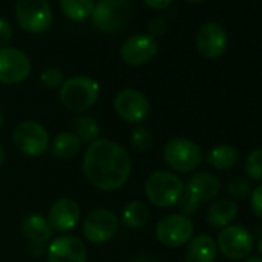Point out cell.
<instances>
[{"mask_svg":"<svg viewBox=\"0 0 262 262\" xmlns=\"http://www.w3.org/2000/svg\"><path fill=\"white\" fill-rule=\"evenodd\" d=\"M237 204L233 199H217L214 201L207 211V222L213 228H225L237 216Z\"/></svg>","mask_w":262,"mask_h":262,"instance_id":"obj_20","label":"cell"},{"mask_svg":"<svg viewBox=\"0 0 262 262\" xmlns=\"http://www.w3.org/2000/svg\"><path fill=\"white\" fill-rule=\"evenodd\" d=\"M145 5L153 8V10H164L171 5L173 0H144Z\"/></svg>","mask_w":262,"mask_h":262,"instance_id":"obj_34","label":"cell"},{"mask_svg":"<svg viewBox=\"0 0 262 262\" xmlns=\"http://www.w3.org/2000/svg\"><path fill=\"white\" fill-rule=\"evenodd\" d=\"M202 150L201 147L187 139V138H174L167 142L164 148V161L165 164L176 173H191L202 162Z\"/></svg>","mask_w":262,"mask_h":262,"instance_id":"obj_5","label":"cell"},{"mask_svg":"<svg viewBox=\"0 0 262 262\" xmlns=\"http://www.w3.org/2000/svg\"><path fill=\"white\" fill-rule=\"evenodd\" d=\"M205 159L210 167H213L219 171H225V170L233 168L237 164L239 153L231 145H216L207 153Z\"/></svg>","mask_w":262,"mask_h":262,"instance_id":"obj_22","label":"cell"},{"mask_svg":"<svg viewBox=\"0 0 262 262\" xmlns=\"http://www.w3.org/2000/svg\"><path fill=\"white\" fill-rule=\"evenodd\" d=\"M217 256L216 241L210 234H198L190 239L185 262H214Z\"/></svg>","mask_w":262,"mask_h":262,"instance_id":"obj_18","label":"cell"},{"mask_svg":"<svg viewBox=\"0 0 262 262\" xmlns=\"http://www.w3.org/2000/svg\"><path fill=\"white\" fill-rule=\"evenodd\" d=\"M167 30H168V24L162 17H158V19L150 22V25H148V36H151L153 39L155 37H161V36H164L167 33Z\"/></svg>","mask_w":262,"mask_h":262,"instance_id":"obj_32","label":"cell"},{"mask_svg":"<svg viewBox=\"0 0 262 262\" xmlns=\"http://www.w3.org/2000/svg\"><path fill=\"white\" fill-rule=\"evenodd\" d=\"M119 230L117 216L106 208H97L91 211L82 225L83 236L93 244H105L111 241Z\"/></svg>","mask_w":262,"mask_h":262,"instance_id":"obj_11","label":"cell"},{"mask_svg":"<svg viewBox=\"0 0 262 262\" xmlns=\"http://www.w3.org/2000/svg\"><path fill=\"white\" fill-rule=\"evenodd\" d=\"M129 144L136 151H141V153L150 150L153 144V136L150 133V129L142 125H136L129 135Z\"/></svg>","mask_w":262,"mask_h":262,"instance_id":"obj_26","label":"cell"},{"mask_svg":"<svg viewBox=\"0 0 262 262\" xmlns=\"http://www.w3.org/2000/svg\"><path fill=\"white\" fill-rule=\"evenodd\" d=\"M88 251L82 239L74 234H63L47 247L48 262H86Z\"/></svg>","mask_w":262,"mask_h":262,"instance_id":"obj_15","label":"cell"},{"mask_svg":"<svg viewBox=\"0 0 262 262\" xmlns=\"http://www.w3.org/2000/svg\"><path fill=\"white\" fill-rule=\"evenodd\" d=\"M131 16H133V7L129 0H99L94 4L91 20L97 30L116 34L129 24Z\"/></svg>","mask_w":262,"mask_h":262,"instance_id":"obj_4","label":"cell"},{"mask_svg":"<svg viewBox=\"0 0 262 262\" xmlns=\"http://www.w3.org/2000/svg\"><path fill=\"white\" fill-rule=\"evenodd\" d=\"M228 45V36L222 25L216 22H207L204 24L198 34H196V47L202 57L205 59H217L221 57Z\"/></svg>","mask_w":262,"mask_h":262,"instance_id":"obj_14","label":"cell"},{"mask_svg":"<svg viewBox=\"0 0 262 262\" xmlns=\"http://www.w3.org/2000/svg\"><path fill=\"white\" fill-rule=\"evenodd\" d=\"M13 39V27L4 17H0V48H5Z\"/></svg>","mask_w":262,"mask_h":262,"instance_id":"obj_33","label":"cell"},{"mask_svg":"<svg viewBox=\"0 0 262 262\" xmlns=\"http://www.w3.org/2000/svg\"><path fill=\"white\" fill-rule=\"evenodd\" d=\"M178 208H179V211H181V214H184V216H193L194 213H198L199 211V208H201V205H202V202L199 201V199H196L191 193H188L187 190L182 193V196L179 198V201H178Z\"/></svg>","mask_w":262,"mask_h":262,"instance_id":"obj_29","label":"cell"},{"mask_svg":"<svg viewBox=\"0 0 262 262\" xmlns=\"http://www.w3.org/2000/svg\"><path fill=\"white\" fill-rule=\"evenodd\" d=\"M16 19L20 28L31 34H42L53 25V11L48 0H17Z\"/></svg>","mask_w":262,"mask_h":262,"instance_id":"obj_6","label":"cell"},{"mask_svg":"<svg viewBox=\"0 0 262 262\" xmlns=\"http://www.w3.org/2000/svg\"><path fill=\"white\" fill-rule=\"evenodd\" d=\"M22 234L24 237L33 244V245H45L47 242L51 239L53 230L47 221V217H43L42 214H30L24 219L22 224Z\"/></svg>","mask_w":262,"mask_h":262,"instance_id":"obj_19","label":"cell"},{"mask_svg":"<svg viewBox=\"0 0 262 262\" xmlns=\"http://www.w3.org/2000/svg\"><path fill=\"white\" fill-rule=\"evenodd\" d=\"M73 133L80 139L82 144H93L100 136V126L91 116H77L73 119Z\"/></svg>","mask_w":262,"mask_h":262,"instance_id":"obj_23","label":"cell"},{"mask_svg":"<svg viewBox=\"0 0 262 262\" xmlns=\"http://www.w3.org/2000/svg\"><path fill=\"white\" fill-rule=\"evenodd\" d=\"M100 94L99 83L88 76H76L67 79L59 88V99L62 105L76 113L86 111L91 108Z\"/></svg>","mask_w":262,"mask_h":262,"instance_id":"obj_2","label":"cell"},{"mask_svg":"<svg viewBox=\"0 0 262 262\" xmlns=\"http://www.w3.org/2000/svg\"><path fill=\"white\" fill-rule=\"evenodd\" d=\"M227 191L233 199H245L251 194V184L242 176H234L227 182Z\"/></svg>","mask_w":262,"mask_h":262,"instance_id":"obj_28","label":"cell"},{"mask_svg":"<svg viewBox=\"0 0 262 262\" xmlns=\"http://www.w3.org/2000/svg\"><path fill=\"white\" fill-rule=\"evenodd\" d=\"M244 262H262V257H259V256H251V257H247V260H244Z\"/></svg>","mask_w":262,"mask_h":262,"instance_id":"obj_37","label":"cell"},{"mask_svg":"<svg viewBox=\"0 0 262 262\" xmlns=\"http://www.w3.org/2000/svg\"><path fill=\"white\" fill-rule=\"evenodd\" d=\"M114 111L128 123H141L150 114V102L144 93L135 88H125L114 97Z\"/></svg>","mask_w":262,"mask_h":262,"instance_id":"obj_10","label":"cell"},{"mask_svg":"<svg viewBox=\"0 0 262 262\" xmlns=\"http://www.w3.org/2000/svg\"><path fill=\"white\" fill-rule=\"evenodd\" d=\"M13 142L16 148L31 158L45 155L50 150V135L47 128L36 120H24L14 128Z\"/></svg>","mask_w":262,"mask_h":262,"instance_id":"obj_7","label":"cell"},{"mask_svg":"<svg viewBox=\"0 0 262 262\" xmlns=\"http://www.w3.org/2000/svg\"><path fill=\"white\" fill-rule=\"evenodd\" d=\"M256 250H257V253H259V257H262V237L259 239V242H257V245H256Z\"/></svg>","mask_w":262,"mask_h":262,"instance_id":"obj_38","label":"cell"},{"mask_svg":"<svg viewBox=\"0 0 262 262\" xmlns=\"http://www.w3.org/2000/svg\"><path fill=\"white\" fill-rule=\"evenodd\" d=\"M4 162H5V148L2 144H0V165H2Z\"/></svg>","mask_w":262,"mask_h":262,"instance_id":"obj_36","label":"cell"},{"mask_svg":"<svg viewBox=\"0 0 262 262\" xmlns=\"http://www.w3.org/2000/svg\"><path fill=\"white\" fill-rule=\"evenodd\" d=\"M31 73L28 56L17 48H0V83L16 85L24 82Z\"/></svg>","mask_w":262,"mask_h":262,"instance_id":"obj_12","label":"cell"},{"mask_svg":"<svg viewBox=\"0 0 262 262\" xmlns=\"http://www.w3.org/2000/svg\"><path fill=\"white\" fill-rule=\"evenodd\" d=\"M2 126H4V113L0 110V129H2Z\"/></svg>","mask_w":262,"mask_h":262,"instance_id":"obj_39","label":"cell"},{"mask_svg":"<svg viewBox=\"0 0 262 262\" xmlns=\"http://www.w3.org/2000/svg\"><path fill=\"white\" fill-rule=\"evenodd\" d=\"M131 262H159V259L156 257V256H153V254H147V253H144V254H139V256H136L133 260Z\"/></svg>","mask_w":262,"mask_h":262,"instance_id":"obj_35","label":"cell"},{"mask_svg":"<svg viewBox=\"0 0 262 262\" xmlns=\"http://www.w3.org/2000/svg\"><path fill=\"white\" fill-rule=\"evenodd\" d=\"M245 174L250 181L262 184V148H256L247 156Z\"/></svg>","mask_w":262,"mask_h":262,"instance_id":"obj_27","label":"cell"},{"mask_svg":"<svg viewBox=\"0 0 262 262\" xmlns=\"http://www.w3.org/2000/svg\"><path fill=\"white\" fill-rule=\"evenodd\" d=\"M122 221L125 227L128 228H133V230L142 228L150 221V210L147 204L142 201L129 202L122 211Z\"/></svg>","mask_w":262,"mask_h":262,"instance_id":"obj_24","label":"cell"},{"mask_svg":"<svg viewBox=\"0 0 262 262\" xmlns=\"http://www.w3.org/2000/svg\"><path fill=\"white\" fill-rule=\"evenodd\" d=\"M144 188L145 196L153 205L170 208L178 204L179 198L185 191V184L178 174L167 170H158L147 178Z\"/></svg>","mask_w":262,"mask_h":262,"instance_id":"obj_3","label":"cell"},{"mask_svg":"<svg viewBox=\"0 0 262 262\" xmlns=\"http://www.w3.org/2000/svg\"><path fill=\"white\" fill-rule=\"evenodd\" d=\"M79 219H80L79 204L71 198L57 199L51 205V208L48 211V217H47L51 230L59 231V233L73 230L77 225Z\"/></svg>","mask_w":262,"mask_h":262,"instance_id":"obj_16","label":"cell"},{"mask_svg":"<svg viewBox=\"0 0 262 262\" xmlns=\"http://www.w3.org/2000/svg\"><path fill=\"white\" fill-rule=\"evenodd\" d=\"M82 142L73 131L59 133L51 142V155L60 161H70L80 153Z\"/></svg>","mask_w":262,"mask_h":262,"instance_id":"obj_21","label":"cell"},{"mask_svg":"<svg viewBox=\"0 0 262 262\" xmlns=\"http://www.w3.org/2000/svg\"><path fill=\"white\" fill-rule=\"evenodd\" d=\"M185 190L201 202H210L216 199L221 193V181L217 179V176L208 171L196 173L187 181Z\"/></svg>","mask_w":262,"mask_h":262,"instance_id":"obj_17","label":"cell"},{"mask_svg":"<svg viewBox=\"0 0 262 262\" xmlns=\"http://www.w3.org/2000/svg\"><path fill=\"white\" fill-rule=\"evenodd\" d=\"M250 205L254 216L262 221V184H259L250 194Z\"/></svg>","mask_w":262,"mask_h":262,"instance_id":"obj_31","label":"cell"},{"mask_svg":"<svg viewBox=\"0 0 262 262\" xmlns=\"http://www.w3.org/2000/svg\"><path fill=\"white\" fill-rule=\"evenodd\" d=\"M216 245L227 259L241 260L250 256L253 250V236L245 227L231 224L219 231Z\"/></svg>","mask_w":262,"mask_h":262,"instance_id":"obj_9","label":"cell"},{"mask_svg":"<svg viewBox=\"0 0 262 262\" xmlns=\"http://www.w3.org/2000/svg\"><path fill=\"white\" fill-rule=\"evenodd\" d=\"M185 2H190V4H196V2H202V0H185Z\"/></svg>","mask_w":262,"mask_h":262,"instance_id":"obj_40","label":"cell"},{"mask_svg":"<svg viewBox=\"0 0 262 262\" xmlns=\"http://www.w3.org/2000/svg\"><path fill=\"white\" fill-rule=\"evenodd\" d=\"M156 239L170 248H176L190 242L194 233V224L188 216L181 213L164 216L156 225Z\"/></svg>","mask_w":262,"mask_h":262,"instance_id":"obj_8","label":"cell"},{"mask_svg":"<svg viewBox=\"0 0 262 262\" xmlns=\"http://www.w3.org/2000/svg\"><path fill=\"white\" fill-rule=\"evenodd\" d=\"M40 80H42V83H43L45 86H48V88H60L62 83L65 82L62 70H59V68H56V67L47 68V70L40 74Z\"/></svg>","mask_w":262,"mask_h":262,"instance_id":"obj_30","label":"cell"},{"mask_svg":"<svg viewBox=\"0 0 262 262\" xmlns=\"http://www.w3.org/2000/svg\"><path fill=\"white\" fill-rule=\"evenodd\" d=\"M82 171L86 181L97 190L114 191L125 185L131 174V158L119 144L97 139L88 145Z\"/></svg>","mask_w":262,"mask_h":262,"instance_id":"obj_1","label":"cell"},{"mask_svg":"<svg viewBox=\"0 0 262 262\" xmlns=\"http://www.w3.org/2000/svg\"><path fill=\"white\" fill-rule=\"evenodd\" d=\"M59 5L62 13L76 22H82L91 17L94 0H59Z\"/></svg>","mask_w":262,"mask_h":262,"instance_id":"obj_25","label":"cell"},{"mask_svg":"<svg viewBox=\"0 0 262 262\" xmlns=\"http://www.w3.org/2000/svg\"><path fill=\"white\" fill-rule=\"evenodd\" d=\"M158 42L148 34H136L126 39L120 47V59L129 67H142L158 54Z\"/></svg>","mask_w":262,"mask_h":262,"instance_id":"obj_13","label":"cell"}]
</instances>
